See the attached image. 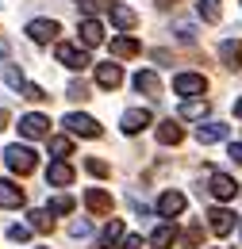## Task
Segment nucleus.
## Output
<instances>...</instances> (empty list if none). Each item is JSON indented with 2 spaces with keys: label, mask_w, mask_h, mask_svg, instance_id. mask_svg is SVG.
Returning <instances> with one entry per match:
<instances>
[{
  "label": "nucleus",
  "mask_w": 242,
  "mask_h": 249,
  "mask_svg": "<svg viewBox=\"0 0 242 249\" xmlns=\"http://www.w3.org/2000/svg\"><path fill=\"white\" fill-rule=\"evenodd\" d=\"M61 126L69 130V134H81V138H100V123L92 119V115H81V111H69Z\"/></svg>",
  "instance_id": "f257e3e1"
},
{
  "label": "nucleus",
  "mask_w": 242,
  "mask_h": 249,
  "mask_svg": "<svg viewBox=\"0 0 242 249\" xmlns=\"http://www.w3.org/2000/svg\"><path fill=\"white\" fill-rule=\"evenodd\" d=\"M54 54H58V62L65 65V69H85L89 65V54H85V46H73V42H58L54 46Z\"/></svg>",
  "instance_id": "f03ea898"
},
{
  "label": "nucleus",
  "mask_w": 242,
  "mask_h": 249,
  "mask_svg": "<svg viewBox=\"0 0 242 249\" xmlns=\"http://www.w3.org/2000/svg\"><path fill=\"white\" fill-rule=\"evenodd\" d=\"M4 161H8V169L20 173V177H27L31 169H35V154H31L27 146H8V150H4Z\"/></svg>",
  "instance_id": "7ed1b4c3"
},
{
  "label": "nucleus",
  "mask_w": 242,
  "mask_h": 249,
  "mask_svg": "<svg viewBox=\"0 0 242 249\" xmlns=\"http://www.w3.org/2000/svg\"><path fill=\"white\" fill-rule=\"evenodd\" d=\"M204 89H208V81L200 73H177L173 77V92L177 96H204Z\"/></svg>",
  "instance_id": "20e7f679"
},
{
  "label": "nucleus",
  "mask_w": 242,
  "mask_h": 249,
  "mask_svg": "<svg viewBox=\"0 0 242 249\" xmlns=\"http://www.w3.org/2000/svg\"><path fill=\"white\" fill-rule=\"evenodd\" d=\"M20 134L23 138H50V119L39 115V111H31V115L20 119Z\"/></svg>",
  "instance_id": "39448f33"
},
{
  "label": "nucleus",
  "mask_w": 242,
  "mask_h": 249,
  "mask_svg": "<svg viewBox=\"0 0 242 249\" xmlns=\"http://www.w3.org/2000/svg\"><path fill=\"white\" fill-rule=\"evenodd\" d=\"M77 35H81V46H85V50H92V46L104 42V27H100V19H92V16H85V19L77 23Z\"/></svg>",
  "instance_id": "423d86ee"
},
{
  "label": "nucleus",
  "mask_w": 242,
  "mask_h": 249,
  "mask_svg": "<svg viewBox=\"0 0 242 249\" xmlns=\"http://www.w3.org/2000/svg\"><path fill=\"white\" fill-rule=\"evenodd\" d=\"M208 192H212L215 199H235V196H239V184H235L227 173H212V180H208Z\"/></svg>",
  "instance_id": "0eeeda50"
},
{
  "label": "nucleus",
  "mask_w": 242,
  "mask_h": 249,
  "mask_svg": "<svg viewBox=\"0 0 242 249\" xmlns=\"http://www.w3.org/2000/svg\"><path fill=\"white\" fill-rule=\"evenodd\" d=\"M208 226H212V234L227 238V234L235 230V215H231L227 207H212V211H208Z\"/></svg>",
  "instance_id": "6e6552de"
},
{
  "label": "nucleus",
  "mask_w": 242,
  "mask_h": 249,
  "mask_svg": "<svg viewBox=\"0 0 242 249\" xmlns=\"http://www.w3.org/2000/svg\"><path fill=\"white\" fill-rule=\"evenodd\" d=\"M184 207H188V199H184L181 192H161V199H158V215H161V218L181 215Z\"/></svg>",
  "instance_id": "1a4fd4ad"
},
{
  "label": "nucleus",
  "mask_w": 242,
  "mask_h": 249,
  "mask_svg": "<svg viewBox=\"0 0 242 249\" xmlns=\"http://www.w3.org/2000/svg\"><path fill=\"white\" fill-rule=\"evenodd\" d=\"M120 126H123V134H139L142 126H150V111L146 107H131V111H123Z\"/></svg>",
  "instance_id": "9d476101"
},
{
  "label": "nucleus",
  "mask_w": 242,
  "mask_h": 249,
  "mask_svg": "<svg viewBox=\"0 0 242 249\" xmlns=\"http://www.w3.org/2000/svg\"><path fill=\"white\" fill-rule=\"evenodd\" d=\"M96 85H100V89H120V85H123V69L116 62L96 65Z\"/></svg>",
  "instance_id": "9b49d317"
},
{
  "label": "nucleus",
  "mask_w": 242,
  "mask_h": 249,
  "mask_svg": "<svg viewBox=\"0 0 242 249\" xmlns=\"http://www.w3.org/2000/svg\"><path fill=\"white\" fill-rule=\"evenodd\" d=\"M46 184H54V188L73 184V165H69V161H50V169H46Z\"/></svg>",
  "instance_id": "f8f14e48"
},
{
  "label": "nucleus",
  "mask_w": 242,
  "mask_h": 249,
  "mask_svg": "<svg viewBox=\"0 0 242 249\" xmlns=\"http://www.w3.org/2000/svg\"><path fill=\"white\" fill-rule=\"evenodd\" d=\"M27 35H31V42H50V38L58 35V23H54V19H31Z\"/></svg>",
  "instance_id": "ddd939ff"
},
{
  "label": "nucleus",
  "mask_w": 242,
  "mask_h": 249,
  "mask_svg": "<svg viewBox=\"0 0 242 249\" xmlns=\"http://www.w3.org/2000/svg\"><path fill=\"white\" fill-rule=\"evenodd\" d=\"M85 203H89V211H96V215H112V196L104 188H89L85 192Z\"/></svg>",
  "instance_id": "4468645a"
},
{
  "label": "nucleus",
  "mask_w": 242,
  "mask_h": 249,
  "mask_svg": "<svg viewBox=\"0 0 242 249\" xmlns=\"http://www.w3.org/2000/svg\"><path fill=\"white\" fill-rule=\"evenodd\" d=\"M108 16H112V23H116L120 31H131V27L139 23V16H135L127 4H108Z\"/></svg>",
  "instance_id": "2eb2a0df"
},
{
  "label": "nucleus",
  "mask_w": 242,
  "mask_h": 249,
  "mask_svg": "<svg viewBox=\"0 0 242 249\" xmlns=\"http://www.w3.org/2000/svg\"><path fill=\"white\" fill-rule=\"evenodd\" d=\"M219 138H227V123H204V126H196V142H200V146H212V142H219Z\"/></svg>",
  "instance_id": "dca6fc26"
},
{
  "label": "nucleus",
  "mask_w": 242,
  "mask_h": 249,
  "mask_svg": "<svg viewBox=\"0 0 242 249\" xmlns=\"http://www.w3.org/2000/svg\"><path fill=\"white\" fill-rule=\"evenodd\" d=\"M173 242H177V226H173V222H161V226L150 234V246L154 249H169Z\"/></svg>",
  "instance_id": "f3484780"
},
{
  "label": "nucleus",
  "mask_w": 242,
  "mask_h": 249,
  "mask_svg": "<svg viewBox=\"0 0 242 249\" xmlns=\"http://www.w3.org/2000/svg\"><path fill=\"white\" fill-rule=\"evenodd\" d=\"M181 138H184L181 123H173V119H165V123H158V142H161V146H177Z\"/></svg>",
  "instance_id": "a211bd4d"
},
{
  "label": "nucleus",
  "mask_w": 242,
  "mask_h": 249,
  "mask_svg": "<svg viewBox=\"0 0 242 249\" xmlns=\"http://www.w3.org/2000/svg\"><path fill=\"white\" fill-rule=\"evenodd\" d=\"M135 89L146 92V96H158L161 92V81H158V73H150V69H139L135 73Z\"/></svg>",
  "instance_id": "6ab92c4d"
},
{
  "label": "nucleus",
  "mask_w": 242,
  "mask_h": 249,
  "mask_svg": "<svg viewBox=\"0 0 242 249\" xmlns=\"http://www.w3.org/2000/svg\"><path fill=\"white\" fill-rule=\"evenodd\" d=\"M23 203V188H16L12 180H0V207H20Z\"/></svg>",
  "instance_id": "aec40b11"
},
{
  "label": "nucleus",
  "mask_w": 242,
  "mask_h": 249,
  "mask_svg": "<svg viewBox=\"0 0 242 249\" xmlns=\"http://www.w3.org/2000/svg\"><path fill=\"white\" fill-rule=\"evenodd\" d=\"M219 58H223V65H227V69H235V65H239V58H242V42H239V38H227V42L219 46Z\"/></svg>",
  "instance_id": "412c9836"
},
{
  "label": "nucleus",
  "mask_w": 242,
  "mask_h": 249,
  "mask_svg": "<svg viewBox=\"0 0 242 249\" xmlns=\"http://www.w3.org/2000/svg\"><path fill=\"white\" fill-rule=\"evenodd\" d=\"M208 111H212L208 100H184V104H181V119H204Z\"/></svg>",
  "instance_id": "4be33fe9"
},
{
  "label": "nucleus",
  "mask_w": 242,
  "mask_h": 249,
  "mask_svg": "<svg viewBox=\"0 0 242 249\" xmlns=\"http://www.w3.org/2000/svg\"><path fill=\"white\" fill-rule=\"evenodd\" d=\"M112 54H116V58H135V54H139V42L127 38V35H120V38H112Z\"/></svg>",
  "instance_id": "5701e85b"
},
{
  "label": "nucleus",
  "mask_w": 242,
  "mask_h": 249,
  "mask_svg": "<svg viewBox=\"0 0 242 249\" xmlns=\"http://www.w3.org/2000/svg\"><path fill=\"white\" fill-rule=\"evenodd\" d=\"M196 12H200V19H208V23H219V16H223L219 0H196Z\"/></svg>",
  "instance_id": "b1692460"
},
{
  "label": "nucleus",
  "mask_w": 242,
  "mask_h": 249,
  "mask_svg": "<svg viewBox=\"0 0 242 249\" xmlns=\"http://www.w3.org/2000/svg\"><path fill=\"white\" fill-rule=\"evenodd\" d=\"M31 222H27V226H31V230H54V218H50V211H31Z\"/></svg>",
  "instance_id": "393cba45"
},
{
  "label": "nucleus",
  "mask_w": 242,
  "mask_h": 249,
  "mask_svg": "<svg viewBox=\"0 0 242 249\" xmlns=\"http://www.w3.org/2000/svg\"><path fill=\"white\" fill-rule=\"evenodd\" d=\"M116 242H123V222L120 218H112V222L104 226V246H116Z\"/></svg>",
  "instance_id": "a878e982"
},
{
  "label": "nucleus",
  "mask_w": 242,
  "mask_h": 249,
  "mask_svg": "<svg viewBox=\"0 0 242 249\" xmlns=\"http://www.w3.org/2000/svg\"><path fill=\"white\" fill-rule=\"evenodd\" d=\"M4 81H8V89H16V92H23V85H27L23 73H20L16 65H4Z\"/></svg>",
  "instance_id": "bb28decb"
},
{
  "label": "nucleus",
  "mask_w": 242,
  "mask_h": 249,
  "mask_svg": "<svg viewBox=\"0 0 242 249\" xmlns=\"http://www.w3.org/2000/svg\"><path fill=\"white\" fill-rule=\"evenodd\" d=\"M69 211H73V199L69 196H54L50 199V215H69Z\"/></svg>",
  "instance_id": "cd10ccee"
},
{
  "label": "nucleus",
  "mask_w": 242,
  "mask_h": 249,
  "mask_svg": "<svg viewBox=\"0 0 242 249\" xmlns=\"http://www.w3.org/2000/svg\"><path fill=\"white\" fill-rule=\"evenodd\" d=\"M69 150H73V142H69V138H50V154H58V157H69Z\"/></svg>",
  "instance_id": "c85d7f7f"
},
{
  "label": "nucleus",
  "mask_w": 242,
  "mask_h": 249,
  "mask_svg": "<svg viewBox=\"0 0 242 249\" xmlns=\"http://www.w3.org/2000/svg\"><path fill=\"white\" fill-rule=\"evenodd\" d=\"M85 169H89L92 177H108V173H112V169H108V161H100V157H89V161H85Z\"/></svg>",
  "instance_id": "c756f323"
},
{
  "label": "nucleus",
  "mask_w": 242,
  "mask_h": 249,
  "mask_svg": "<svg viewBox=\"0 0 242 249\" xmlns=\"http://www.w3.org/2000/svg\"><path fill=\"white\" fill-rule=\"evenodd\" d=\"M65 96H69V100H89V85H85V81H73V85L65 89Z\"/></svg>",
  "instance_id": "7c9ffc66"
},
{
  "label": "nucleus",
  "mask_w": 242,
  "mask_h": 249,
  "mask_svg": "<svg viewBox=\"0 0 242 249\" xmlns=\"http://www.w3.org/2000/svg\"><path fill=\"white\" fill-rule=\"evenodd\" d=\"M173 31H177V38H181V42H192V38H196V27H192V23H177V27H173Z\"/></svg>",
  "instance_id": "2f4dec72"
},
{
  "label": "nucleus",
  "mask_w": 242,
  "mask_h": 249,
  "mask_svg": "<svg viewBox=\"0 0 242 249\" xmlns=\"http://www.w3.org/2000/svg\"><path fill=\"white\" fill-rule=\"evenodd\" d=\"M200 234H204L200 226H188V230H184V246H188V249H196V246H200Z\"/></svg>",
  "instance_id": "473e14b6"
},
{
  "label": "nucleus",
  "mask_w": 242,
  "mask_h": 249,
  "mask_svg": "<svg viewBox=\"0 0 242 249\" xmlns=\"http://www.w3.org/2000/svg\"><path fill=\"white\" fill-rule=\"evenodd\" d=\"M8 238H12V242H27V238H31V226H23V222H20V226H12V230H8Z\"/></svg>",
  "instance_id": "72a5a7b5"
},
{
  "label": "nucleus",
  "mask_w": 242,
  "mask_h": 249,
  "mask_svg": "<svg viewBox=\"0 0 242 249\" xmlns=\"http://www.w3.org/2000/svg\"><path fill=\"white\" fill-rule=\"evenodd\" d=\"M23 96H27V100H35V104H42V100H46V92H42L39 85H23Z\"/></svg>",
  "instance_id": "f704fd0d"
},
{
  "label": "nucleus",
  "mask_w": 242,
  "mask_h": 249,
  "mask_svg": "<svg viewBox=\"0 0 242 249\" xmlns=\"http://www.w3.org/2000/svg\"><path fill=\"white\" fill-rule=\"evenodd\" d=\"M69 234H73V238H85V234H92V226L85 222V218H77V222L69 226Z\"/></svg>",
  "instance_id": "c9c22d12"
},
{
  "label": "nucleus",
  "mask_w": 242,
  "mask_h": 249,
  "mask_svg": "<svg viewBox=\"0 0 242 249\" xmlns=\"http://www.w3.org/2000/svg\"><path fill=\"white\" fill-rule=\"evenodd\" d=\"M116 249H142V238H139V234H127V238H123Z\"/></svg>",
  "instance_id": "e433bc0d"
},
{
  "label": "nucleus",
  "mask_w": 242,
  "mask_h": 249,
  "mask_svg": "<svg viewBox=\"0 0 242 249\" xmlns=\"http://www.w3.org/2000/svg\"><path fill=\"white\" fill-rule=\"evenodd\" d=\"M227 154H231L235 165H242V142H231V146H227Z\"/></svg>",
  "instance_id": "4c0bfd02"
},
{
  "label": "nucleus",
  "mask_w": 242,
  "mask_h": 249,
  "mask_svg": "<svg viewBox=\"0 0 242 249\" xmlns=\"http://www.w3.org/2000/svg\"><path fill=\"white\" fill-rule=\"evenodd\" d=\"M0 58H8V38H0Z\"/></svg>",
  "instance_id": "58836bf2"
},
{
  "label": "nucleus",
  "mask_w": 242,
  "mask_h": 249,
  "mask_svg": "<svg viewBox=\"0 0 242 249\" xmlns=\"http://www.w3.org/2000/svg\"><path fill=\"white\" fill-rule=\"evenodd\" d=\"M235 115H239V119H242V100H239V104H235Z\"/></svg>",
  "instance_id": "ea45409f"
}]
</instances>
